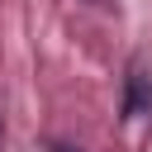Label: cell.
Here are the masks:
<instances>
[{
	"label": "cell",
	"mask_w": 152,
	"mask_h": 152,
	"mask_svg": "<svg viewBox=\"0 0 152 152\" xmlns=\"http://www.w3.org/2000/svg\"><path fill=\"white\" fill-rule=\"evenodd\" d=\"M142 114H152V81L142 71H133L128 90H124V119H142Z\"/></svg>",
	"instance_id": "cell-1"
},
{
	"label": "cell",
	"mask_w": 152,
	"mask_h": 152,
	"mask_svg": "<svg viewBox=\"0 0 152 152\" xmlns=\"http://www.w3.org/2000/svg\"><path fill=\"white\" fill-rule=\"evenodd\" d=\"M52 152H71V147H52Z\"/></svg>",
	"instance_id": "cell-2"
}]
</instances>
